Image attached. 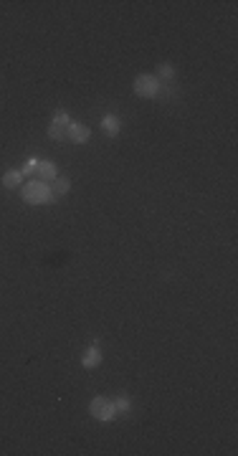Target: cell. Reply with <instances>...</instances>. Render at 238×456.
Segmentation results:
<instances>
[{"label": "cell", "mask_w": 238, "mask_h": 456, "mask_svg": "<svg viewBox=\"0 0 238 456\" xmlns=\"http://www.w3.org/2000/svg\"><path fill=\"white\" fill-rule=\"evenodd\" d=\"M23 200L31 203V205H46L53 200V193H51V185L43 183V180H31L23 185Z\"/></svg>", "instance_id": "1"}, {"label": "cell", "mask_w": 238, "mask_h": 456, "mask_svg": "<svg viewBox=\"0 0 238 456\" xmlns=\"http://www.w3.org/2000/svg\"><path fill=\"white\" fill-rule=\"evenodd\" d=\"M160 79L152 76V73H140V76L135 79V94L137 96H147V99H152L160 94Z\"/></svg>", "instance_id": "2"}, {"label": "cell", "mask_w": 238, "mask_h": 456, "mask_svg": "<svg viewBox=\"0 0 238 456\" xmlns=\"http://www.w3.org/2000/svg\"><path fill=\"white\" fill-rule=\"evenodd\" d=\"M89 413H92L96 421H112L114 413H117V408L109 398H101V395H96V398L89 403Z\"/></svg>", "instance_id": "3"}, {"label": "cell", "mask_w": 238, "mask_h": 456, "mask_svg": "<svg viewBox=\"0 0 238 456\" xmlns=\"http://www.w3.org/2000/svg\"><path fill=\"white\" fill-rule=\"evenodd\" d=\"M66 135H69V140H71V142L84 144L89 137H92V129H89L86 124H76V122H71V124L66 127Z\"/></svg>", "instance_id": "4"}, {"label": "cell", "mask_w": 238, "mask_h": 456, "mask_svg": "<svg viewBox=\"0 0 238 456\" xmlns=\"http://www.w3.org/2000/svg\"><path fill=\"white\" fill-rule=\"evenodd\" d=\"M38 175H41V180H43V183H48V180H56V178H58L56 165L51 163V160H38Z\"/></svg>", "instance_id": "5"}, {"label": "cell", "mask_w": 238, "mask_h": 456, "mask_svg": "<svg viewBox=\"0 0 238 456\" xmlns=\"http://www.w3.org/2000/svg\"><path fill=\"white\" fill-rule=\"evenodd\" d=\"M101 127H104V132H107V135H119V129H122V120H119L117 114H107L101 120Z\"/></svg>", "instance_id": "6"}, {"label": "cell", "mask_w": 238, "mask_h": 456, "mask_svg": "<svg viewBox=\"0 0 238 456\" xmlns=\"http://www.w3.org/2000/svg\"><path fill=\"white\" fill-rule=\"evenodd\" d=\"M3 188H8V190L23 188V175H21V170H10V172H5V175H3Z\"/></svg>", "instance_id": "7"}, {"label": "cell", "mask_w": 238, "mask_h": 456, "mask_svg": "<svg viewBox=\"0 0 238 456\" xmlns=\"http://www.w3.org/2000/svg\"><path fill=\"white\" fill-rule=\"evenodd\" d=\"M101 362V350L94 345V347H89L86 352H84V358H81V365L84 367H96Z\"/></svg>", "instance_id": "8"}, {"label": "cell", "mask_w": 238, "mask_h": 456, "mask_svg": "<svg viewBox=\"0 0 238 456\" xmlns=\"http://www.w3.org/2000/svg\"><path fill=\"white\" fill-rule=\"evenodd\" d=\"M69 190H71L69 178H56V180H53V185H51V193H53V195H66Z\"/></svg>", "instance_id": "9"}, {"label": "cell", "mask_w": 238, "mask_h": 456, "mask_svg": "<svg viewBox=\"0 0 238 456\" xmlns=\"http://www.w3.org/2000/svg\"><path fill=\"white\" fill-rule=\"evenodd\" d=\"M114 408L119 410V413H127V410H129V398H127V395H119V398L114 401Z\"/></svg>", "instance_id": "10"}, {"label": "cell", "mask_w": 238, "mask_h": 456, "mask_svg": "<svg viewBox=\"0 0 238 456\" xmlns=\"http://www.w3.org/2000/svg\"><path fill=\"white\" fill-rule=\"evenodd\" d=\"M53 124H58V127H69V124H71L69 114H66V112H56V117H53Z\"/></svg>", "instance_id": "11"}, {"label": "cell", "mask_w": 238, "mask_h": 456, "mask_svg": "<svg viewBox=\"0 0 238 456\" xmlns=\"http://www.w3.org/2000/svg\"><path fill=\"white\" fill-rule=\"evenodd\" d=\"M48 137H51V140H61V137H64V127H58V124L51 122V124H48Z\"/></svg>", "instance_id": "12"}, {"label": "cell", "mask_w": 238, "mask_h": 456, "mask_svg": "<svg viewBox=\"0 0 238 456\" xmlns=\"http://www.w3.org/2000/svg\"><path fill=\"white\" fill-rule=\"evenodd\" d=\"M38 170V160H28V163L21 168V175H31V172H36Z\"/></svg>", "instance_id": "13"}, {"label": "cell", "mask_w": 238, "mask_h": 456, "mask_svg": "<svg viewBox=\"0 0 238 456\" xmlns=\"http://www.w3.org/2000/svg\"><path fill=\"white\" fill-rule=\"evenodd\" d=\"M160 76H162V79H172V76H175V69H172L170 64H160Z\"/></svg>", "instance_id": "14"}]
</instances>
